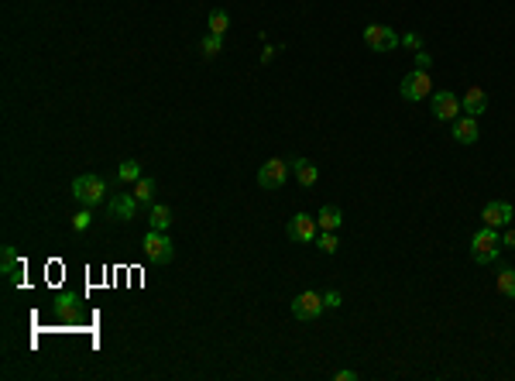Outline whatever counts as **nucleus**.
Wrapping results in <instances>:
<instances>
[{"label":"nucleus","mask_w":515,"mask_h":381,"mask_svg":"<svg viewBox=\"0 0 515 381\" xmlns=\"http://www.w3.org/2000/svg\"><path fill=\"white\" fill-rule=\"evenodd\" d=\"M498 254H502V237H498V230H495V227H481V230L471 237V258H474L478 265H491V261H498Z\"/></svg>","instance_id":"1"},{"label":"nucleus","mask_w":515,"mask_h":381,"mask_svg":"<svg viewBox=\"0 0 515 381\" xmlns=\"http://www.w3.org/2000/svg\"><path fill=\"white\" fill-rule=\"evenodd\" d=\"M141 248H144V258L151 265H169L176 258V244H172V237L165 230H148L144 241H141Z\"/></svg>","instance_id":"2"},{"label":"nucleus","mask_w":515,"mask_h":381,"mask_svg":"<svg viewBox=\"0 0 515 381\" xmlns=\"http://www.w3.org/2000/svg\"><path fill=\"white\" fill-rule=\"evenodd\" d=\"M103 192H106V179L103 176H93V172H86V176H76L73 179V196H76V203L79 206H97L103 203Z\"/></svg>","instance_id":"3"},{"label":"nucleus","mask_w":515,"mask_h":381,"mask_svg":"<svg viewBox=\"0 0 515 381\" xmlns=\"http://www.w3.org/2000/svg\"><path fill=\"white\" fill-rule=\"evenodd\" d=\"M399 93H402V100H409V103L426 100V96L433 93V76H429V69H412V73H406Z\"/></svg>","instance_id":"4"},{"label":"nucleus","mask_w":515,"mask_h":381,"mask_svg":"<svg viewBox=\"0 0 515 381\" xmlns=\"http://www.w3.org/2000/svg\"><path fill=\"white\" fill-rule=\"evenodd\" d=\"M364 45L371 48V52H392V48H399L402 45V38L388 28V24H368L364 28Z\"/></svg>","instance_id":"5"},{"label":"nucleus","mask_w":515,"mask_h":381,"mask_svg":"<svg viewBox=\"0 0 515 381\" xmlns=\"http://www.w3.org/2000/svg\"><path fill=\"white\" fill-rule=\"evenodd\" d=\"M289 162H282V158H268L261 169H258V186L261 189H282L285 183H289Z\"/></svg>","instance_id":"6"},{"label":"nucleus","mask_w":515,"mask_h":381,"mask_svg":"<svg viewBox=\"0 0 515 381\" xmlns=\"http://www.w3.org/2000/svg\"><path fill=\"white\" fill-rule=\"evenodd\" d=\"M138 196L134 192H113L110 199H106V216L110 220H117V223H124V220H134L138 216Z\"/></svg>","instance_id":"7"},{"label":"nucleus","mask_w":515,"mask_h":381,"mask_svg":"<svg viewBox=\"0 0 515 381\" xmlns=\"http://www.w3.org/2000/svg\"><path fill=\"white\" fill-rule=\"evenodd\" d=\"M323 309H326V302H323V295H319V292H312V288L299 292V295L292 299V316H296V319H303V323H312Z\"/></svg>","instance_id":"8"},{"label":"nucleus","mask_w":515,"mask_h":381,"mask_svg":"<svg viewBox=\"0 0 515 381\" xmlns=\"http://www.w3.org/2000/svg\"><path fill=\"white\" fill-rule=\"evenodd\" d=\"M316 230H319V223H316L309 213H296V216L285 223V234H289L296 244H312V241H316Z\"/></svg>","instance_id":"9"},{"label":"nucleus","mask_w":515,"mask_h":381,"mask_svg":"<svg viewBox=\"0 0 515 381\" xmlns=\"http://www.w3.org/2000/svg\"><path fill=\"white\" fill-rule=\"evenodd\" d=\"M515 216L512 203H502V199H495V203H485V210H481V220H485V227H509Z\"/></svg>","instance_id":"10"},{"label":"nucleus","mask_w":515,"mask_h":381,"mask_svg":"<svg viewBox=\"0 0 515 381\" xmlns=\"http://www.w3.org/2000/svg\"><path fill=\"white\" fill-rule=\"evenodd\" d=\"M433 117H436V120H457V117H460V100H457V93H450V90L433 93Z\"/></svg>","instance_id":"11"},{"label":"nucleus","mask_w":515,"mask_h":381,"mask_svg":"<svg viewBox=\"0 0 515 381\" xmlns=\"http://www.w3.org/2000/svg\"><path fill=\"white\" fill-rule=\"evenodd\" d=\"M478 138H481L478 117L464 113V117H457V120H453V141H457V145H474Z\"/></svg>","instance_id":"12"},{"label":"nucleus","mask_w":515,"mask_h":381,"mask_svg":"<svg viewBox=\"0 0 515 381\" xmlns=\"http://www.w3.org/2000/svg\"><path fill=\"white\" fill-rule=\"evenodd\" d=\"M460 110H467L471 117H481V113L488 110V93H485L481 86H467V93L460 100Z\"/></svg>","instance_id":"13"},{"label":"nucleus","mask_w":515,"mask_h":381,"mask_svg":"<svg viewBox=\"0 0 515 381\" xmlns=\"http://www.w3.org/2000/svg\"><path fill=\"white\" fill-rule=\"evenodd\" d=\"M289 165H292V172H296V183H299V186H306V189H309V186H316L319 169H316L309 158H292Z\"/></svg>","instance_id":"14"},{"label":"nucleus","mask_w":515,"mask_h":381,"mask_svg":"<svg viewBox=\"0 0 515 381\" xmlns=\"http://www.w3.org/2000/svg\"><path fill=\"white\" fill-rule=\"evenodd\" d=\"M148 223H151V230H169V227H172V210H169L165 203H151Z\"/></svg>","instance_id":"15"},{"label":"nucleus","mask_w":515,"mask_h":381,"mask_svg":"<svg viewBox=\"0 0 515 381\" xmlns=\"http://www.w3.org/2000/svg\"><path fill=\"white\" fill-rule=\"evenodd\" d=\"M3 275H7V286H17L21 282V261H17V251L10 244L3 248Z\"/></svg>","instance_id":"16"},{"label":"nucleus","mask_w":515,"mask_h":381,"mask_svg":"<svg viewBox=\"0 0 515 381\" xmlns=\"http://www.w3.org/2000/svg\"><path fill=\"white\" fill-rule=\"evenodd\" d=\"M316 223H319V230H340V223H344L340 206H323L319 216H316Z\"/></svg>","instance_id":"17"},{"label":"nucleus","mask_w":515,"mask_h":381,"mask_svg":"<svg viewBox=\"0 0 515 381\" xmlns=\"http://www.w3.org/2000/svg\"><path fill=\"white\" fill-rule=\"evenodd\" d=\"M55 313H59L62 319H79V299H76L73 292L59 295V302H55Z\"/></svg>","instance_id":"18"},{"label":"nucleus","mask_w":515,"mask_h":381,"mask_svg":"<svg viewBox=\"0 0 515 381\" xmlns=\"http://www.w3.org/2000/svg\"><path fill=\"white\" fill-rule=\"evenodd\" d=\"M206 24H209V31L213 35H227V28H230V14L223 10V7H216V10H209V17H206Z\"/></svg>","instance_id":"19"},{"label":"nucleus","mask_w":515,"mask_h":381,"mask_svg":"<svg viewBox=\"0 0 515 381\" xmlns=\"http://www.w3.org/2000/svg\"><path fill=\"white\" fill-rule=\"evenodd\" d=\"M117 179H120L124 186H134V183L141 179V165H138L134 158H127V162H120V169H117Z\"/></svg>","instance_id":"20"},{"label":"nucleus","mask_w":515,"mask_h":381,"mask_svg":"<svg viewBox=\"0 0 515 381\" xmlns=\"http://www.w3.org/2000/svg\"><path fill=\"white\" fill-rule=\"evenodd\" d=\"M495 286H498V292H502L505 299H515V268H502V272L495 275Z\"/></svg>","instance_id":"21"},{"label":"nucleus","mask_w":515,"mask_h":381,"mask_svg":"<svg viewBox=\"0 0 515 381\" xmlns=\"http://www.w3.org/2000/svg\"><path fill=\"white\" fill-rule=\"evenodd\" d=\"M131 192L138 196V203H151L155 199V179H148V176H141L134 186H131Z\"/></svg>","instance_id":"22"},{"label":"nucleus","mask_w":515,"mask_h":381,"mask_svg":"<svg viewBox=\"0 0 515 381\" xmlns=\"http://www.w3.org/2000/svg\"><path fill=\"white\" fill-rule=\"evenodd\" d=\"M316 248H319L323 254H337V248H340L337 230H323V234H316Z\"/></svg>","instance_id":"23"},{"label":"nucleus","mask_w":515,"mask_h":381,"mask_svg":"<svg viewBox=\"0 0 515 381\" xmlns=\"http://www.w3.org/2000/svg\"><path fill=\"white\" fill-rule=\"evenodd\" d=\"M200 48H203V59H216V55L223 52V38L209 31V35L203 38V45H200Z\"/></svg>","instance_id":"24"},{"label":"nucleus","mask_w":515,"mask_h":381,"mask_svg":"<svg viewBox=\"0 0 515 381\" xmlns=\"http://www.w3.org/2000/svg\"><path fill=\"white\" fill-rule=\"evenodd\" d=\"M90 223H93V213H90V206H83V210L73 216V227L83 234V230H90Z\"/></svg>","instance_id":"25"},{"label":"nucleus","mask_w":515,"mask_h":381,"mask_svg":"<svg viewBox=\"0 0 515 381\" xmlns=\"http://www.w3.org/2000/svg\"><path fill=\"white\" fill-rule=\"evenodd\" d=\"M323 302H326V309H340V302H344V295H340L337 288H330V292H323Z\"/></svg>","instance_id":"26"},{"label":"nucleus","mask_w":515,"mask_h":381,"mask_svg":"<svg viewBox=\"0 0 515 381\" xmlns=\"http://www.w3.org/2000/svg\"><path fill=\"white\" fill-rule=\"evenodd\" d=\"M429 66H433V55H429L426 48H419V52H415V69H429Z\"/></svg>","instance_id":"27"},{"label":"nucleus","mask_w":515,"mask_h":381,"mask_svg":"<svg viewBox=\"0 0 515 381\" xmlns=\"http://www.w3.org/2000/svg\"><path fill=\"white\" fill-rule=\"evenodd\" d=\"M402 48H412V52H419V48H422V35H406V38H402Z\"/></svg>","instance_id":"28"},{"label":"nucleus","mask_w":515,"mask_h":381,"mask_svg":"<svg viewBox=\"0 0 515 381\" xmlns=\"http://www.w3.org/2000/svg\"><path fill=\"white\" fill-rule=\"evenodd\" d=\"M333 378H337V381H354V378H357V375H354L350 368H340V371H337Z\"/></svg>","instance_id":"29"},{"label":"nucleus","mask_w":515,"mask_h":381,"mask_svg":"<svg viewBox=\"0 0 515 381\" xmlns=\"http://www.w3.org/2000/svg\"><path fill=\"white\" fill-rule=\"evenodd\" d=\"M502 244H505V248H515V227H509V230H505V237H502Z\"/></svg>","instance_id":"30"}]
</instances>
